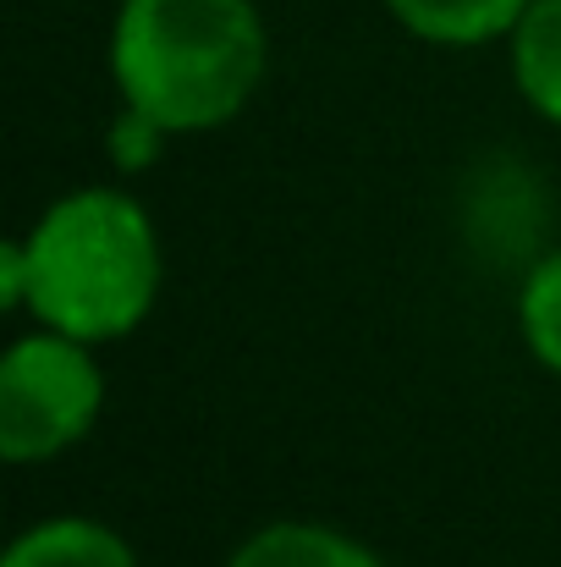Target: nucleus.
<instances>
[{
    "label": "nucleus",
    "mask_w": 561,
    "mask_h": 567,
    "mask_svg": "<svg viewBox=\"0 0 561 567\" xmlns=\"http://www.w3.org/2000/svg\"><path fill=\"white\" fill-rule=\"evenodd\" d=\"M166 138H172V133H166L160 122H149L144 111L122 105V116H116V127H111V161H116L122 172H144V166L160 161Z\"/></svg>",
    "instance_id": "obj_9"
},
{
    "label": "nucleus",
    "mask_w": 561,
    "mask_h": 567,
    "mask_svg": "<svg viewBox=\"0 0 561 567\" xmlns=\"http://www.w3.org/2000/svg\"><path fill=\"white\" fill-rule=\"evenodd\" d=\"M270 66L253 0H122L111 22V83L122 105L172 138L215 133L248 111Z\"/></svg>",
    "instance_id": "obj_1"
},
{
    "label": "nucleus",
    "mask_w": 561,
    "mask_h": 567,
    "mask_svg": "<svg viewBox=\"0 0 561 567\" xmlns=\"http://www.w3.org/2000/svg\"><path fill=\"white\" fill-rule=\"evenodd\" d=\"M0 567H138V557L111 524L83 518V513H61V518L22 529L6 546Z\"/></svg>",
    "instance_id": "obj_4"
},
{
    "label": "nucleus",
    "mask_w": 561,
    "mask_h": 567,
    "mask_svg": "<svg viewBox=\"0 0 561 567\" xmlns=\"http://www.w3.org/2000/svg\"><path fill=\"white\" fill-rule=\"evenodd\" d=\"M518 331H523L529 353L551 375H561V248H551L529 270V281L518 292Z\"/></svg>",
    "instance_id": "obj_8"
},
{
    "label": "nucleus",
    "mask_w": 561,
    "mask_h": 567,
    "mask_svg": "<svg viewBox=\"0 0 561 567\" xmlns=\"http://www.w3.org/2000/svg\"><path fill=\"white\" fill-rule=\"evenodd\" d=\"M507 44H512L518 94L529 100L534 116L561 127V0H534L507 33Z\"/></svg>",
    "instance_id": "obj_7"
},
{
    "label": "nucleus",
    "mask_w": 561,
    "mask_h": 567,
    "mask_svg": "<svg viewBox=\"0 0 561 567\" xmlns=\"http://www.w3.org/2000/svg\"><path fill=\"white\" fill-rule=\"evenodd\" d=\"M28 315L89 348L133 337L160 298V231L122 188L61 193L22 237Z\"/></svg>",
    "instance_id": "obj_2"
},
{
    "label": "nucleus",
    "mask_w": 561,
    "mask_h": 567,
    "mask_svg": "<svg viewBox=\"0 0 561 567\" xmlns=\"http://www.w3.org/2000/svg\"><path fill=\"white\" fill-rule=\"evenodd\" d=\"M0 303L22 309L28 303V259H22V237H11L0 248Z\"/></svg>",
    "instance_id": "obj_10"
},
{
    "label": "nucleus",
    "mask_w": 561,
    "mask_h": 567,
    "mask_svg": "<svg viewBox=\"0 0 561 567\" xmlns=\"http://www.w3.org/2000/svg\"><path fill=\"white\" fill-rule=\"evenodd\" d=\"M226 567H385L364 540L331 529V524H303V518H281L253 529Z\"/></svg>",
    "instance_id": "obj_6"
},
{
    "label": "nucleus",
    "mask_w": 561,
    "mask_h": 567,
    "mask_svg": "<svg viewBox=\"0 0 561 567\" xmlns=\"http://www.w3.org/2000/svg\"><path fill=\"white\" fill-rule=\"evenodd\" d=\"M105 408V370L89 342L39 326L0 359V457L50 463L77 446Z\"/></svg>",
    "instance_id": "obj_3"
},
{
    "label": "nucleus",
    "mask_w": 561,
    "mask_h": 567,
    "mask_svg": "<svg viewBox=\"0 0 561 567\" xmlns=\"http://www.w3.org/2000/svg\"><path fill=\"white\" fill-rule=\"evenodd\" d=\"M380 6L396 17V28H407L424 44L474 50V44L507 39L534 0H380Z\"/></svg>",
    "instance_id": "obj_5"
}]
</instances>
